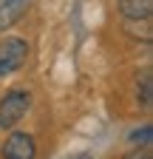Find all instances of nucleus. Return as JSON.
Listing matches in <instances>:
<instances>
[{
	"instance_id": "obj_1",
	"label": "nucleus",
	"mask_w": 153,
	"mask_h": 159,
	"mask_svg": "<svg viewBox=\"0 0 153 159\" xmlns=\"http://www.w3.org/2000/svg\"><path fill=\"white\" fill-rule=\"evenodd\" d=\"M31 105V94L28 91H9L0 99V128H11L26 116Z\"/></svg>"
},
{
	"instance_id": "obj_2",
	"label": "nucleus",
	"mask_w": 153,
	"mask_h": 159,
	"mask_svg": "<svg viewBox=\"0 0 153 159\" xmlns=\"http://www.w3.org/2000/svg\"><path fill=\"white\" fill-rule=\"evenodd\" d=\"M28 57V46L23 43V40H3L0 43V77H6L11 71H17Z\"/></svg>"
},
{
	"instance_id": "obj_3",
	"label": "nucleus",
	"mask_w": 153,
	"mask_h": 159,
	"mask_svg": "<svg viewBox=\"0 0 153 159\" xmlns=\"http://www.w3.org/2000/svg\"><path fill=\"white\" fill-rule=\"evenodd\" d=\"M3 153H6V159H34L37 148H34V139L28 134H11Z\"/></svg>"
},
{
	"instance_id": "obj_4",
	"label": "nucleus",
	"mask_w": 153,
	"mask_h": 159,
	"mask_svg": "<svg viewBox=\"0 0 153 159\" xmlns=\"http://www.w3.org/2000/svg\"><path fill=\"white\" fill-rule=\"evenodd\" d=\"M28 9V0H0V31L14 26Z\"/></svg>"
},
{
	"instance_id": "obj_5",
	"label": "nucleus",
	"mask_w": 153,
	"mask_h": 159,
	"mask_svg": "<svg viewBox=\"0 0 153 159\" xmlns=\"http://www.w3.org/2000/svg\"><path fill=\"white\" fill-rule=\"evenodd\" d=\"M119 9H122L125 17L145 20V17H150V11H153V0H119Z\"/></svg>"
},
{
	"instance_id": "obj_6",
	"label": "nucleus",
	"mask_w": 153,
	"mask_h": 159,
	"mask_svg": "<svg viewBox=\"0 0 153 159\" xmlns=\"http://www.w3.org/2000/svg\"><path fill=\"white\" fill-rule=\"evenodd\" d=\"M142 102L150 105V77H147V74L142 77Z\"/></svg>"
},
{
	"instance_id": "obj_7",
	"label": "nucleus",
	"mask_w": 153,
	"mask_h": 159,
	"mask_svg": "<svg viewBox=\"0 0 153 159\" xmlns=\"http://www.w3.org/2000/svg\"><path fill=\"white\" fill-rule=\"evenodd\" d=\"M125 159H150V151H147V145H145V148H136V151H130Z\"/></svg>"
},
{
	"instance_id": "obj_8",
	"label": "nucleus",
	"mask_w": 153,
	"mask_h": 159,
	"mask_svg": "<svg viewBox=\"0 0 153 159\" xmlns=\"http://www.w3.org/2000/svg\"><path fill=\"white\" fill-rule=\"evenodd\" d=\"M130 139H133V142H142V145H147V142H150V128H145V131H142V134H139V131H136V134H133V136H130Z\"/></svg>"
},
{
	"instance_id": "obj_9",
	"label": "nucleus",
	"mask_w": 153,
	"mask_h": 159,
	"mask_svg": "<svg viewBox=\"0 0 153 159\" xmlns=\"http://www.w3.org/2000/svg\"><path fill=\"white\" fill-rule=\"evenodd\" d=\"M71 159H94V156H88V153H74Z\"/></svg>"
}]
</instances>
